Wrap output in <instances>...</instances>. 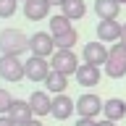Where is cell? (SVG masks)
Listing matches in <instances>:
<instances>
[{
    "label": "cell",
    "instance_id": "6da1fadb",
    "mask_svg": "<svg viewBox=\"0 0 126 126\" xmlns=\"http://www.w3.org/2000/svg\"><path fill=\"white\" fill-rule=\"evenodd\" d=\"M29 50V37L21 29H3L0 32V53L3 55H21Z\"/></svg>",
    "mask_w": 126,
    "mask_h": 126
},
{
    "label": "cell",
    "instance_id": "7a4b0ae2",
    "mask_svg": "<svg viewBox=\"0 0 126 126\" xmlns=\"http://www.w3.org/2000/svg\"><path fill=\"white\" fill-rule=\"evenodd\" d=\"M105 74L110 79L126 76V45L124 42H113L108 47V63H105Z\"/></svg>",
    "mask_w": 126,
    "mask_h": 126
},
{
    "label": "cell",
    "instance_id": "3957f363",
    "mask_svg": "<svg viewBox=\"0 0 126 126\" xmlns=\"http://www.w3.org/2000/svg\"><path fill=\"white\" fill-rule=\"evenodd\" d=\"M0 79L11 81V84H18L21 79H26L24 61L18 55H0Z\"/></svg>",
    "mask_w": 126,
    "mask_h": 126
},
{
    "label": "cell",
    "instance_id": "277c9868",
    "mask_svg": "<svg viewBox=\"0 0 126 126\" xmlns=\"http://www.w3.org/2000/svg\"><path fill=\"white\" fill-rule=\"evenodd\" d=\"M50 66H53V71H58V74L71 76V74H76V68L81 63L76 61L74 50H55V53L50 55Z\"/></svg>",
    "mask_w": 126,
    "mask_h": 126
},
{
    "label": "cell",
    "instance_id": "5b68a950",
    "mask_svg": "<svg viewBox=\"0 0 126 126\" xmlns=\"http://www.w3.org/2000/svg\"><path fill=\"white\" fill-rule=\"evenodd\" d=\"M29 50L32 55H39V58H50V55L58 50L55 47V37L50 32H34L29 37Z\"/></svg>",
    "mask_w": 126,
    "mask_h": 126
},
{
    "label": "cell",
    "instance_id": "8992f818",
    "mask_svg": "<svg viewBox=\"0 0 126 126\" xmlns=\"http://www.w3.org/2000/svg\"><path fill=\"white\" fill-rule=\"evenodd\" d=\"M24 71H26V79L29 81H45L47 74L53 71V66H50V61L47 58H39V55H32V58H26L24 61Z\"/></svg>",
    "mask_w": 126,
    "mask_h": 126
},
{
    "label": "cell",
    "instance_id": "52a82bcc",
    "mask_svg": "<svg viewBox=\"0 0 126 126\" xmlns=\"http://www.w3.org/2000/svg\"><path fill=\"white\" fill-rule=\"evenodd\" d=\"M102 105H105V102H102L97 94L84 92L76 100V113H79V118H97V113H102Z\"/></svg>",
    "mask_w": 126,
    "mask_h": 126
},
{
    "label": "cell",
    "instance_id": "ba28073f",
    "mask_svg": "<svg viewBox=\"0 0 126 126\" xmlns=\"http://www.w3.org/2000/svg\"><path fill=\"white\" fill-rule=\"evenodd\" d=\"M81 58H84V63H92V66H105L108 63V47H105V42H87L84 50H81Z\"/></svg>",
    "mask_w": 126,
    "mask_h": 126
},
{
    "label": "cell",
    "instance_id": "9c48e42d",
    "mask_svg": "<svg viewBox=\"0 0 126 126\" xmlns=\"http://www.w3.org/2000/svg\"><path fill=\"white\" fill-rule=\"evenodd\" d=\"M74 110H76V100H71L66 92L53 97V110H50V116H53L55 121H66V118H71Z\"/></svg>",
    "mask_w": 126,
    "mask_h": 126
},
{
    "label": "cell",
    "instance_id": "30bf717a",
    "mask_svg": "<svg viewBox=\"0 0 126 126\" xmlns=\"http://www.w3.org/2000/svg\"><path fill=\"white\" fill-rule=\"evenodd\" d=\"M8 118H11L16 126H26L32 118H34V110H32L29 100H13V105L8 110Z\"/></svg>",
    "mask_w": 126,
    "mask_h": 126
},
{
    "label": "cell",
    "instance_id": "8fae6325",
    "mask_svg": "<svg viewBox=\"0 0 126 126\" xmlns=\"http://www.w3.org/2000/svg\"><path fill=\"white\" fill-rule=\"evenodd\" d=\"M24 16L29 21H42L50 16V0H24Z\"/></svg>",
    "mask_w": 126,
    "mask_h": 126
},
{
    "label": "cell",
    "instance_id": "7c38bea8",
    "mask_svg": "<svg viewBox=\"0 0 126 126\" xmlns=\"http://www.w3.org/2000/svg\"><path fill=\"white\" fill-rule=\"evenodd\" d=\"M74 76H76V81L81 87H97L100 84V66H92V63H81V66H79L76 68V74H74Z\"/></svg>",
    "mask_w": 126,
    "mask_h": 126
},
{
    "label": "cell",
    "instance_id": "4fadbf2b",
    "mask_svg": "<svg viewBox=\"0 0 126 126\" xmlns=\"http://www.w3.org/2000/svg\"><path fill=\"white\" fill-rule=\"evenodd\" d=\"M29 105H32V110H34V116H50V110H53V97H50L47 89L45 92L37 89V92H32Z\"/></svg>",
    "mask_w": 126,
    "mask_h": 126
},
{
    "label": "cell",
    "instance_id": "5bb4252c",
    "mask_svg": "<svg viewBox=\"0 0 126 126\" xmlns=\"http://www.w3.org/2000/svg\"><path fill=\"white\" fill-rule=\"evenodd\" d=\"M94 13L100 21H116L121 13V3L118 0H94Z\"/></svg>",
    "mask_w": 126,
    "mask_h": 126
},
{
    "label": "cell",
    "instance_id": "9a60e30c",
    "mask_svg": "<svg viewBox=\"0 0 126 126\" xmlns=\"http://www.w3.org/2000/svg\"><path fill=\"white\" fill-rule=\"evenodd\" d=\"M97 39L100 42H121V24L118 21H100L97 24Z\"/></svg>",
    "mask_w": 126,
    "mask_h": 126
},
{
    "label": "cell",
    "instance_id": "2e32d148",
    "mask_svg": "<svg viewBox=\"0 0 126 126\" xmlns=\"http://www.w3.org/2000/svg\"><path fill=\"white\" fill-rule=\"evenodd\" d=\"M66 87H68V76L66 74H58V71H50L45 79V89L50 94H63L66 92Z\"/></svg>",
    "mask_w": 126,
    "mask_h": 126
},
{
    "label": "cell",
    "instance_id": "e0dca14e",
    "mask_svg": "<svg viewBox=\"0 0 126 126\" xmlns=\"http://www.w3.org/2000/svg\"><path fill=\"white\" fill-rule=\"evenodd\" d=\"M102 113H105L108 121H121V118L126 116V102L121 100V97H113V100H108L102 105Z\"/></svg>",
    "mask_w": 126,
    "mask_h": 126
},
{
    "label": "cell",
    "instance_id": "ac0fdd59",
    "mask_svg": "<svg viewBox=\"0 0 126 126\" xmlns=\"http://www.w3.org/2000/svg\"><path fill=\"white\" fill-rule=\"evenodd\" d=\"M61 8H63V16H68L71 21H79V18H84V13H87L84 0H66Z\"/></svg>",
    "mask_w": 126,
    "mask_h": 126
},
{
    "label": "cell",
    "instance_id": "d6986e66",
    "mask_svg": "<svg viewBox=\"0 0 126 126\" xmlns=\"http://www.w3.org/2000/svg\"><path fill=\"white\" fill-rule=\"evenodd\" d=\"M47 24H50V34H53V37H61V34H66V32L74 29V26H71V18H68V16H63V13L53 16Z\"/></svg>",
    "mask_w": 126,
    "mask_h": 126
},
{
    "label": "cell",
    "instance_id": "ffe728a7",
    "mask_svg": "<svg viewBox=\"0 0 126 126\" xmlns=\"http://www.w3.org/2000/svg\"><path fill=\"white\" fill-rule=\"evenodd\" d=\"M76 42H79L76 29H71V32H66V34H61V37H55V47H58V50H74Z\"/></svg>",
    "mask_w": 126,
    "mask_h": 126
},
{
    "label": "cell",
    "instance_id": "44dd1931",
    "mask_svg": "<svg viewBox=\"0 0 126 126\" xmlns=\"http://www.w3.org/2000/svg\"><path fill=\"white\" fill-rule=\"evenodd\" d=\"M18 11V0H0V18H11Z\"/></svg>",
    "mask_w": 126,
    "mask_h": 126
},
{
    "label": "cell",
    "instance_id": "7402d4cb",
    "mask_svg": "<svg viewBox=\"0 0 126 126\" xmlns=\"http://www.w3.org/2000/svg\"><path fill=\"white\" fill-rule=\"evenodd\" d=\"M11 105H13V97H11V92L0 87V116H3V113H8V110H11Z\"/></svg>",
    "mask_w": 126,
    "mask_h": 126
},
{
    "label": "cell",
    "instance_id": "603a6c76",
    "mask_svg": "<svg viewBox=\"0 0 126 126\" xmlns=\"http://www.w3.org/2000/svg\"><path fill=\"white\" fill-rule=\"evenodd\" d=\"M74 126H97V121H94V118H79Z\"/></svg>",
    "mask_w": 126,
    "mask_h": 126
},
{
    "label": "cell",
    "instance_id": "cb8c5ba5",
    "mask_svg": "<svg viewBox=\"0 0 126 126\" xmlns=\"http://www.w3.org/2000/svg\"><path fill=\"white\" fill-rule=\"evenodd\" d=\"M0 126H16V124H13L8 116H0Z\"/></svg>",
    "mask_w": 126,
    "mask_h": 126
},
{
    "label": "cell",
    "instance_id": "d4e9b609",
    "mask_svg": "<svg viewBox=\"0 0 126 126\" xmlns=\"http://www.w3.org/2000/svg\"><path fill=\"white\" fill-rule=\"evenodd\" d=\"M97 126H116V121H108L105 118V121H97Z\"/></svg>",
    "mask_w": 126,
    "mask_h": 126
},
{
    "label": "cell",
    "instance_id": "484cf974",
    "mask_svg": "<svg viewBox=\"0 0 126 126\" xmlns=\"http://www.w3.org/2000/svg\"><path fill=\"white\" fill-rule=\"evenodd\" d=\"M121 42L126 45V24H121Z\"/></svg>",
    "mask_w": 126,
    "mask_h": 126
},
{
    "label": "cell",
    "instance_id": "4316f807",
    "mask_svg": "<svg viewBox=\"0 0 126 126\" xmlns=\"http://www.w3.org/2000/svg\"><path fill=\"white\" fill-rule=\"evenodd\" d=\"M66 0H50V5H63Z\"/></svg>",
    "mask_w": 126,
    "mask_h": 126
},
{
    "label": "cell",
    "instance_id": "83f0119b",
    "mask_svg": "<svg viewBox=\"0 0 126 126\" xmlns=\"http://www.w3.org/2000/svg\"><path fill=\"white\" fill-rule=\"evenodd\" d=\"M26 126H42V124H39V121H34V118H32V121H29V124H26Z\"/></svg>",
    "mask_w": 126,
    "mask_h": 126
},
{
    "label": "cell",
    "instance_id": "f1b7e54d",
    "mask_svg": "<svg viewBox=\"0 0 126 126\" xmlns=\"http://www.w3.org/2000/svg\"><path fill=\"white\" fill-rule=\"evenodd\" d=\"M118 3H121V5H126V0H118Z\"/></svg>",
    "mask_w": 126,
    "mask_h": 126
}]
</instances>
